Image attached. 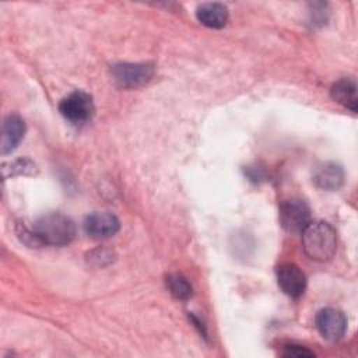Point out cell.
Wrapping results in <instances>:
<instances>
[{
	"label": "cell",
	"instance_id": "6da1fadb",
	"mask_svg": "<svg viewBox=\"0 0 358 358\" xmlns=\"http://www.w3.org/2000/svg\"><path fill=\"white\" fill-rule=\"evenodd\" d=\"M21 235L28 238V245L64 246L76 238V225L62 213H48L34 222L31 231L22 229Z\"/></svg>",
	"mask_w": 358,
	"mask_h": 358
},
{
	"label": "cell",
	"instance_id": "7a4b0ae2",
	"mask_svg": "<svg viewBox=\"0 0 358 358\" xmlns=\"http://www.w3.org/2000/svg\"><path fill=\"white\" fill-rule=\"evenodd\" d=\"M301 234L303 250L312 260L327 262L334 256L337 236L330 224L323 221L309 222Z\"/></svg>",
	"mask_w": 358,
	"mask_h": 358
},
{
	"label": "cell",
	"instance_id": "3957f363",
	"mask_svg": "<svg viewBox=\"0 0 358 358\" xmlns=\"http://www.w3.org/2000/svg\"><path fill=\"white\" fill-rule=\"evenodd\" d=\"M59 110L69 122L74 124H83L92 119L95 113V105L92 96L88 92L74 91L60 101Z\"/></svg>",
	"mask_w": 358,
	"mask_h": 358
},
{
	"label": "cell",
	"instance_id": "277c9868",
	"mask_svg": "<svg viewBox=\"0 0 358 358\" xmlns=\"http://www.w3.org/2000/svg\"><path fill=\"white\" fill-rule=\"evenodd\" d=\"M280 222L288 232H302L310 222V210L303 200L289 199L280 206Z\"/></svg>",
	"mask_w": 358,
	"mask_h": 358
},
{
	"label": "cell",
	"instance_id": "5b68a950",
	"mask_svg": "<svg viewBox=\"0 0 358 358\" xmlns=\"http://www.w3.org/2000/svg\"><path fill=\"white\" fill-rule=\"evenodd\" d=\"M154 74L152 64L148 63H119L112 67L115 81L123 88H136L147 81Z\"/></svg>",
	"mask_w": 358,
	"mask_h": 358
},
{
	"label": "cell",
	"instance_id": "8992f818",
	"mask_svg": "<svg viewBox=\"0 0 358 358\" xmlns=\"http://www.w3.org/2000/svg\"><path fill=\"white\" fill-rule=\"evenodd\" d=\"M315 323L320 336L327 341L340 340L347 330V317L336 308L320 309L316 315Z\"/></svg>",
	"mask_w": 358,
	"mask_h": 358
},
{
	"label": "cell",
	"instance_id": "52a82bcc",
	"mask_svg": "<svg viewBox=\"0 0 358 358\" xmlns=\"http://www.w3.org/2000/svg\"><path fill=\"white\" fill-rule=\"evenodd\" d=\"M277 281L282 292L291 298H299L306 288V275L294 263H285L278 267Z\"/></svg>",
	"mask_w": 358,
	"mask_h": 358
},
{
	"label": "cell",
	"instance_id": "ba28073f",
	"mask_svg": "<svg viewBox=\"0 0 358 358\" xmlns=\"http://www.w3.org/2000/svg\"><path fill=\"white\" fill-rule=\"evenodd\" d=\"M120 228L117 217L112 213H92L84 220V231L95 239H105L113 236Z\"/></svg>",
	"mask_w": 358,
	"mask_h": 358
},
{
	"label": "cell",
	"instance_id": "9c48e42d",
	"mask_svg": "<svg viewBox=\"0 0 358 358\" xmlns=\"http://www.w3.org/2000/svg\"><path fill=\"white\" fill-rule=\"evenodd\" d=\"M25 130H27V127H25L24 120L15 113L8 115L3 120L1 141H0V150H1L3 155L13 152L18 147V144L24 138Z\"/></svg>",
	"mask_w": 358,
	"mask_h": 358
},
{
	"label": "cell",
	"instance_id": "30bf717a",
	"mask_svg": "<svg viewBox=\"0 0 358 358\" xmlns=\"http://www.w3.org/2000/svg\"><path fill=\"white\" fill-rule=\"evenodd\" d=\"M196 17L204 27L220 29L227 25L229 13L228 7L222 3H203L197 7Z\"/></svg>",
	"mask_w": 358,
	"mask_h": 358
},
{
	"label": "cell",
	"instance_id": "8fae6325",
	"mask_svg": "<svg viewBox=\"0 0 358 358\" xmlns=\"http://www.w3.org/2000/svg\"><path fill=\"white\" fill-rule=\"evenodd\" d=\"M313 182L319 189L337 190L344 183V171L338 164L326 162L316 168L313 173Z\"/></svg>",
	"mask_w": 358,
	"mask_h": 358
},
{
	"label": "cell",
	"instance_id": "7c38bea8",
	"mask_svg": "<svg viewBox=\"0 0 358 358\" xmlns=\"http://www.w3.org/2000/svg\"><path fill=\"white\" fill-rule=\"evenodd\" d=\"M331 98L343 105L344 108L350 109L351 112L358 110V98H357V84L351 78H341L331 85L330 90Z\"/></svg>",
	"mask_w": 358,
	"mask_h": 358
},
{
	"label": "cell",
	"instance_id": "4fadbf2b",
	"mask_svg": "<svg viewBox=\"0 0 358 358\" xmlns=\"http://www.w3.org/2000/svg\"><path fill=\"white\" fill-rule=\"evenodd\" d=\"M166 288L172 294L173 298L185 301L189 299L193 294L192 284L189 280L182 274H171L166 277Z\"/></svg>",
	"mask_w": 358,
	"mask_h": 358
},
{
	"label": "cell",
	"instance_id": "5bb4252c",
	"mask_svg": "<svg viewBox=\"0 0 358 358\" xmlns=\"http://www.w3.org/2000/svg\"><path fill=\"white\" fill-rule=\"evenodd\" d=\"M36 172H38L36 165L28 158H20L3 165L4 178H10L15 175H35Z\"/></svg>",
	"mask_w": 358,
	"mask_h": 358
},
{
	"label": "cell",
	"instance_id": "9a60e30c",
	"mask_svg": "<svg viewBox=\"0 0 358 358\" xmlns=\"http://www.w3.org/2000/svg\"><path fill=\"white\" fill-rule=\"evenodd\" d=\"M282 355L284 357H294V358H303V357H313L315 354L310 350H308L306 347H303V345L289 344V345L284 347Z\"/></svg>",
	"mask_w": 358,
	"mask_h": 358
}]
</instances>
